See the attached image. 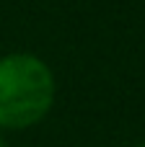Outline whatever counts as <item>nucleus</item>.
Listing matches in <instances>:
<instances>
[{
  "label": "nucleus",
  "mask_w": 145,
  "mask_h": 147,
  "mask_svg": "<svg viewBox=\"0 0 145 147\" xmlns=\"http://www.w3.org/2000/svg\"><path fill=\"white\" fill-rule=\"evenodd\" d=\"M54 101V78L34 54L0 59V127L26 129L36 124Z\"/></svg>",
  "instance_id": "nucleus-1"
},
{
  "label": "nucleus",
  "mask_w": 145,
  "mask_h": 147,
  "mask_svg": "<svg viewBox=\"0 0 145 147\" xmlns=\"http://www.w3.org/2000/svg\"><path fill=\"white\" fill-rule=\"evenodd\" d=\"M0 147H5V142H3V140H0Z\"/></svg>",
  "instance_id": "nucleus-2"
},
{
  "label": "nucleus",
  "mask_w": 145,
  "mask_h": 147,
  "mask_svg": "<svg viewBox=\"0 0 145 147\" xmlns=\"http://www.w3.org/2000/svg\"><path fill=\"white\" fill-rule=\"evenodd\" d=\"M135 147H145V142H143V145H135Z\"/></svg>",
  "instance_id": "nucleus-3"
}]
</instances>
